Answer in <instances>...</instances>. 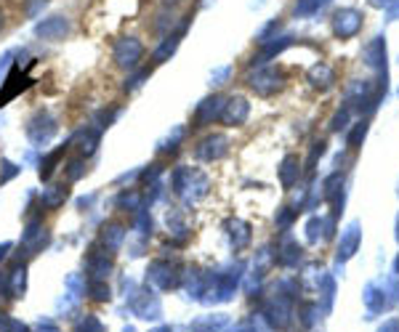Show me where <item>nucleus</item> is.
I'll return each mask as SVG.
<instances>
[{"label":"nucleus","mask_w":399,"mask_h":332,"mask_svg":"<svg viewBox=\"0 0 399 332\" xmlns=\"http://www.w3.org/2000/svg\"><path fill=\"white\" fill-rule=\"evenodd\" d=\"M53 133H56V120L48 112H37L27 123V136H30L32 143H46Z\"/></svg>","instance_id":"5"},{"label":"nucleus","mask_w":399,"mask_h":332,"mask_svg":"<svg viewBox=\"0 0 399 332\" xmlns=\"http://www.w3.org/2000/svg\"><path fill=\"white\" fill-rule=\"evenodd\" d=\"M114 269V261H112V253L110 250H91L88 253V274H91V279L94 282H107V277L112 274Z\"/></svg>","instance_id":"7"},{"label":"nucleus","mask_w":399,"mask_h":332,"mask_svg":"<svg viewBox=\"0 0 399 332\" xmlns=\"http://www.w3.org/2000/svg\"><path fill=\"white\" fill-rule=\"evenodd\" d=\"M72 146H78L80 157H91L99 146V133L96 130H80L78 136L72 139Z\"/></svg>","instance_id":"14"},{"label":"nucleus","mask_w":399,"mask_h":332,"mask_svg":"<svg viewBox=\"0 0 399 332\" xmlns=\"http://www.w3.org/2000/svg\"><path fill=\"white\" fill-rule=\"evenodd\" d=\"M3 24H6V21H3V11H0V32H3Z\"/></svg>","instance_id":"37"},{"label":"nucleus","mask_w":399,"mask_h":332,"mask_svg":"<svg viewBox=\"0 0 399 332\" xmlns=\"http://www.w3.org/2000/svg\"><path fill=\"white\" fill-rule=\"evenodd\" d=\"M394 0H370V6H375V8H389Z\"/></svg>","instance_id":"33"},{"label":"nucleus","mask_w":399,"mask_h":332,"mask_svg":"<svg viewBox=\"0 0 399 332\" xmlns=\"http://www.w3.org/2000/svg\"><path fill=\"white\" fill-rule=\"evenodd\" d=\"M8 287H11V298H22L27 290V266L16 263L14 269L8 271Z\"/></svg>","instance_id":"15"},{"label":"nucleus","mask_w":399,"mask_h":332,"mask_svg":"<svg viewBox=\"0 0 399 332\" xmlns=\"http://www.w3.org/2000/svg\"><path fill=\"white\" fill-rule=\"evenodd\" d=\"M248 85L253 88L255 94L258 96H271V94H277L280 91V75L274 72V69H255L253 75H248Z\"/></svg>","instance_id":"8"},{"label":"nucleus","mask_w":399,"mask_h":332,"mask_svg":"<svg viewBox=\"0 0 399 332\" xmlns=\"http://www.w3.org/2000/svg\"><path fill=\"white\" fill-rule=\"evenodd\" d=\"M6 324H8V317L0 311V332H3V327H6Z\"/></svg>","instance_id":"35"},{"label":"nucleus","mask_w":399,"mask_h":332,"mask_svg":"<svg viewBox=\"0 0 399 332\" xmlns=\"http://www.w3.org/2000/svg\"><path fill=\"white\" fill-rule=\"evenodd\" d=\"M248 112H251V104L242 98V96H235L223 104V112H221V120L226 125H242L248 120Z\"/></svg>","instance_id":"9"},{"label":"nucleus","mask_w":399,"mask_h":332,"mask_svg":"<svg viewBox=\"0 0 399 332\" xmlns=\"http://www.w3.org/2000/svg\"><path fill=\"white\" fill-rule=\"evenodd\" d=\"M280 181H282V186L285 189H290L296 181H298V157H285V162H282V168H280Z\"/></svg>","instance_id":"18"},{"label":"nucleus","mask_w":399,"mask_h":332,"mask_svg":"<svg viewBox=\"0 0 399 332\" xmlns=\"http://www.w3.org/2000/svg\"><path fill=\"white\" fill-rule=\"evenodd\" d=\"M146 279L152 285H158L160 290H171V287L178 285L181 269H178V263H171V261H155L146 271Z\"/></svg>","instance_id":"2"},{"label":"nucleus","mask_w":399,"mask_h":332,"mask_svg":"<svg viewBox=\"0 0 399 332\" xmlns=\"http://www.w3.org/2000/svg\"><path fill=\"white\" fill-rule=\"evenodd\" d=\"M309 82H312L314 88H330L335 82L333 67H328V64H314V67L309 69Z\"/></svg>","instance_id":"13"},{"label":"nucleus","mask_w":399,"mask_h":332,"mask_svg":"<svg viewBox=\"0 0 399 332\" xmlns=\"http://www.w3.org/2000/svg\"><path fill=\"white\" fill-rule=\"evenodd\" d=\"M126 332H133V330H130V327H128V330H126Z\"/></svg>","instance_id":"38"},{"label":"nucleus","mask_w":399,"mask_h":332,"mask_svg":"<svg viewBox=\"0 0 399 332\" xmlns=\"http://www.w3.org/2000/svg\"><path fill=\"white\" fill-rule=\"evenodd\" d=\"M37 332H62V330H59V327H56L53 322H43V324L37 327Z\"/></svg>","instance_id":"32"},{"label":"nucleus","mask_w":399,"mask_h":332,"mask_svg":"<svg viewBox=\"0 0 399 332\" xmlns=\"http://www.w3.org/2000/svg\"><path fill=\"white\" fill-rule=\"evenodd\" d=\"M330 0H298V6H296V14H317L319 8H325Z\"/></svg>","instance_id":"22"},{"label":"nucleus","mask_w":399,"mask_h":332,"mask_svg":"<svg viewBox=\"0 0 399 332\" xmlns=\"http://www.w3.org/2000/svg\"><path fill=\"white\" fill-rule=\"evenodd\" d=\"M78 332H107V330H104V324H101V322H99L94 314H88V317L80 322Z\"/></svg>","instance_id":"24"},{"label":"nucleus","mask_w":399,"mask_h":332,"mask_svg":"<svg viewBox=\"0 0 399 332\" xmlns=\"http://www.w3.org/2000/svg\"><path fill=\"white\" fill-rule=\"evenodd\" d=\"M3 332H30V330H27V324H22L16 319H8V324L3 327Z\"/></svg>","instance_id":"29"},{"label":"nucleus","mask_w":399,"mask_h":332,"mask_svg":"<svg viewBox=\"0 0 399 332\" xmlns=\"http://www.w3.org/2000/svg\"><path fill=\"white\" fill-rule=\"evenodd\" d=\"M64 149H67V146H64ZM64 149H56V152H51L48 157H43V162H40V178H43V181H48V178L53 175L56 165H59V159L64 157Z\"/></svg>","instance_id":"20"},{"label":"nucleus","mask_w":399,"mask_h":332,"mask_svg":"<svg viewBox=\"0 0 399 332\" xmlns=\"http://www.w3.org/2000/svg\"><path fill=\"white\" fill-rule=\"evenodd\" d=\"M365 62L367 67H378L386 72V43H383V37H373L365 48Z\"/></svg>","instance_id":"12"},{"label":"nucleus","mask_w":399,"mask_h":332,"mask_svg":"<svg viewBox=\"0 0 399 332\" xmlns=\"http://www.w3.org/2000/svg\"><path fill=\"white\" fill-rule=\"evenodd\" d=\"M162 3H165V6H168V8H171V6H178V3H181V0H162Z\"/></svg>","instance_id":"36"},{"label":"nucleus","mask_w":399,"mask_h":332,"mask_svg":"<svg viewBox=\"0 0 399 332\" xmlns=\"http://www.w3.org/2000/svg\"><path fill=\"white\" fill-rule=\"evenodd\" d=\"M176 48H178V37H176V35H168V37H165V40L160 43L158 51H155V62H158V64L165 62L168 56H173Z\"/></svg>","instance_id":"21"},{"label":"nucleus","mask_w":399,"mask_h":332,"mask_svg":"<svg viewBox=\"0 0 399 332\" xmlns=\"http://www.w3.org/2000/svg\"><path fill=\"white\" fill-rule=\"evenodd\" d=\"M229 229H232V245L235 247H245L248 242H251V226L242 221H235L229 223Z\"/></svg>","instance_id":"19"},{"label":"nucleus","mask_w":399,"mask_h":332,"mask_svg":"<svg viewBox=\"0 0 399 332\" xmlns=\"http://www.w3.org/2000/svg\"><path fill=\"white\" fill-rule=\"evenodd\" d=\"M67 197H69V189H67L64 184H56V186H48V189L43 191L40 202H43V207H48V210H56L59 205H64Z\"/></svg>","instance_id":"16"},{"label":"nucleus","mask_w":399,"mask_h":332,"mask_svg":"<svg viewBox=\"0 0 399 332\" xmlns=\"http://www.w3.org/2000/svg\"><path fill=\"white\" fill-rule=\"evenodd\" d=\"M365 130H367L365 123H359V125L354 128V133H351V139H349L351 146H357V143H359V141H362V139H365Z\"/></svg>","instance_id":"28"},{"label":"nucleus","mask_w":399,"mask_h":332,"mask_svg":"<svg viewBox=\"0 0 399 332\" xmlns=\"http://www.w3.org/2000/svg\"><path fill=\"white\" fill-rule=\"evenodd\" d=\"M362 19H365V16L359 14L357 8H341V11H335L333 16V32L341 40H349L354 35H359Z\"/></svg>","instance_id":"4"},{"label":"nucleus","mask_w":399,"mask_h":332,"mask_svg":"<svg viewBox=\"0 0 399 332\" xmlns=\"http://www.w3.org/2000/svg\"><path fill=\"white\" fill-rule=\"evenodd\" d=\"M139 202H142V197H139L136 191H130V194H123V197H120V205L128 207V210H142Z\"/></svg>","instance_id":"27"},{"label":"nucleus","mask_w":399,"mask_h":332,"mask_svg":"<svg viewBox=\"0 0 399 332\" xmlns=\"http://www.w3.org/2000/svg\"><path fill=\"white\" fill-rule=\"evenodd\" d=\"M46 6H48V0H24V14L37 16Z\"/></svg>","instance_id":"26"},{"label":"nucleus","mask_w":399,"mask_h":332,"mask_svg":"<svg viewBox=\"0 0 399 332\" xmlns=\"http://www.w3.org/2000/svg\"><path fill=\"white\" fill-rule=\"evenodd\" d=\"M229 152V139L223 133H210L207 139L200 141L197 146V159H205V162H213V159H221L223 155Z\"/></svg>","instance_id":"6"},{"label":"nucleus","mask_w":399,"mask_h":332,"mask_svg":"<svg viewBox=\"0 0 399 332\" xmlns=\"http://www.w3.org/2000/svg\"><path fill=\"white\" fill-rule=\"evenodd\" d=\"M123 242H126V226H123V223L112 221L101 229V247H104V250L117 253V250L123 247Z\"/></svg>","instance_id":"11"},{"label":"nucleus","mask_w":399,"mask_h":332,"mask_svg":"<svg viewBox=\"0 0 399 332\" xmlns=\"http://www.w3.org/2000/svg\"><path fill=\"white\" fill-rule=\"evenodd\" d=\"M357 245H359V226H357V223H351L349 229H346V234L341 237V247H338V258H349V255H354V250H357Z\"/></svg>","instance_id":"17"},{"label":"nucleus","mask_w":399,"mask_h":332,"mask_svg":"<svg viewBox=\"0 0 399 332\" xmlns=\"http://www.w3.org/2000/svg\"><path fill=\"white\" fill-rule=\"evenodd\" d=\"M83 165H85V157L72 159V162L67 165V178H69V181H78L80 175L85 173V168H83Z\"/></svg>","instance_id":"25"},{"label":"nucleus","mask_w":399,"mask_h":332,"mask_svg":"<svg viewBox=\"0 0 399 332\" xmlns=\"http://www.w3.org/2000/svg\"><path fill=\"white\" fill-rule=\"evenodd\" d=\"M88 290H91V298L94 301H110V287H107V282H88Z\"/></svg>","instance_id":"23"},{"label":"nucleus","mask_w":399,"mask_h":332,"mask_svg":"<svg viewBox=\"0 0 399 332\" xmlns=\"http://www.w3.org/2000/svg\"><path fill=\"white\" fill-rule=\"evenodd\" d=\"M112 59L117 67H123V69H136L139 62L144 59V46L142 40H136V37H120L114 48H112Z\"/></svg>","instance_id":"1"},{"label":"nucleus","mask_w":399,"mask_h":332,"mask_svg":"<svg viewBox=\"0 0 399 332\" xmlns=\"http://www.w3.org/2000/svg\"><path fill=\"white\" fill-rule=\"evenodd\" d=\"M346 120H349V112L343 110V112H338V114H335V120H333V130H341V128L346 125Z\"/></svg>","instance_id":"30"},{"label":"nucleus","mask_w":399,"mask_h":332,"mask_svg":"<svg viewBox=\"0 0 399 332\" xmlns=\"http://www.w3.org/2000/svg\"><path fill=\"white\" fill-rule=\"evenodd\" d=\"M223 104H226V98L223 96H210L205 98L200 107H197V125L194 128H203V125H210L213 120H219L223 112Z\"/></svg>","instance_id":"10"},{"label":"nucleus","mask_w":399,"mask_h":332,"mask_svg":"<svg viewBox=\"0 0 399 332\" xmlns=\"http://www.w3.org/2000/svg\"><path fill=\"white\" fill-rule=\"evenodd\" d=\"M389 19H391V21H397L399 19V0H394V3L389 6Z\"/></svg>","instance_id":"31"},{"label":"nucleus","mask_w":399,"mask_h":332,"mask_svg":"<svg viewBox=\"0 0 399 332\" xmlns=\"http://www.w3.org/2000/svg\"><path fill=\"white\" fill-rule=\"evenodd\" d=\"M69 32H72V21H69L67 16H59V14L48 16V19H43V21L35 24V35L43 37V40H51V43L64 40Z\"/></svg>","instance_id":"3"},{"label":"nucleus","mask_w":399,"mask_h":332,"mask_svg":"<svg viewBox=\"0 0 399 332\" xmlns=\"http://www.w3.org/2000/svg\"><path fill=\"white\" fill-rule=\"evenodd\" d=\"M8 250H11V245H8V242H6V245H0V261L8 255Z\"/></svg>","instance_id":"34"}]
</instances>
